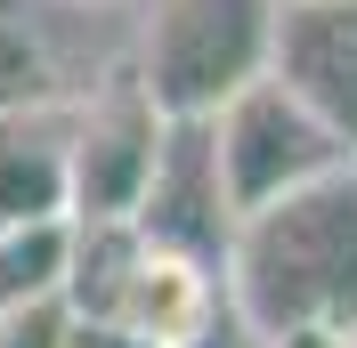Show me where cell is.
<instances>
[{"label":"cell","mask_w":357,"mask_h":348,"mask_svg":"<svg viewBox=\"0 0 357 348\" xmlns=\"http://www.w3.org/2000/svg\"><path fill=\"white\" fill-rule=\"evenodd\" d=\"M220 283L260 348L284 332H357V162L236 211Z\"/></svg>","instance_id":"obj_1"},{"label":"cell","mask_w":357,"mask_h":348,"mask_svg":"<svg viewBox=\"0 0 357 348\" xmlns=\"http://www.w3.org/2000/svg\"><path fill=\"white\" fill-rule=\"evenodd\" d=\"M66 300L73 316H98V324H122L146 348H178L195 332L227 324V283L211 260L155 243L138 219H98V227H73V267H66Z\"/></svg>","instance_id":"obj_2"},{"label":"cell","mask_w":357,"mask_h":348,"mask_svg":"<svg viewBox=\"0 0 357 348\" xmlns=\"http://www.w3.org/2000/svg\"><path fill=\"white\" fill-rule=\"evenodd\" d=\"M276 0H146L130 65L162 113H211L268 65Z\"/></svg>","instance_id":"obj_3"},{"label":"cell","mask_w":357,"mask_h":348,"mask_svg":"<svg viewBox=\"0 0 357 348\" xmlns=\"http://www.w3.org/2000/svg\"><path fill=\"white\" fill-rule=\"evenodd\" d=\"M203 122H211V154H220V178H227V203H236V211H252V203H268V195H292V187H309V178L357 162L349 138L268 65L252 73L244 89H227Z\"/></svg>","instance_id":"obj_4"},{"label":"cell","mask_w":357,"mask_h":348,"mask_svg":"<svg viewBox=\"0 0 357 348\" xmlns=\"http://www.w3.org/2000/svg\"><path fill=\"white\" fill-rule=\"evenodd\" d=\"M114 0H0V113L82 106L106 73L130 65Z\"/></svg>","instance_id":"obj_5"},{"label":"cell","mask_w":357,"mask_h":348,"mask_svg":"<svg viewBox=\"0 0 357 348\" xmlns=\"http://www.w3.org/2000/svg\"><path fill=\"white\" fill-rule=\"evenodd\" d=\"M162 130H171V113L146 97L138 65L106 73L66 113V219L73 227L138 211L146 178H155V154H162Z\"/></svg>","instance_id":"obj_6"},{"label":"cell","mask_w":357,"mask_h":348,"mask_svg":"<svg viewBox=\"0 0 357 348\" xmlns=\"http://www.w3.org/2000/svg\"><path fill=\"white\" fill-rule=\"evenodd\" d=\"M138 227L155 243H178L195 260L220 267L227 260V235H236V203H227V178H220V154H211V122L203 113H171L155 154V178L138 195Z\"/></svg>","instance_id":"obj_7"},{"label":"cell","mask_w":357,"mask_h":348,"mask_svg":"<svg viewBox=\"0 0 357 348\" xmlns=\"http://www.w3.org/2000/svg\"><path fill=\"white\" fill-rule=\"evenodd\" d=\"M268 73H284L357 146V0H276Z\"/></svg>","instance_id":"obj_8"},{"label":"cell","mask_w":357,"mask_h":348,"mask_svg":"<svg viewBox=\"0 0 357 348\" xmlns=\"http://www.w3.org/2000/svg\"><path fill=\"white\" fill-rule=\"evenodd\" d=\"M66 113H0V227L66 211Z\"/></svg>","instance_id":"obj_9"},{"label":"cell","mask_w":357,"mask_h":348,"mask_svg":"<svg viewBox=\"0 0 357 348\" xmlns=\"http://www.w3.org/2000/svg\"><path fill=\"white\" fill-rule=\"evenodd\" d=\"M66 267H73V219L66 211L0 227V308L8 300H41V292H66Z\"/></svg>","instance_id":"obj_10"},{"label":"cell","mask_w":357,"mask_h":348,"mask_svg":"<svg viewBox=\"0 0 357 348\" xmlns=\"http://www.w3.org/2000/svg\"><path fill=\"white\" fill-rule=\"evenodd\" d=\"M73 332V300L41 292V300H8L0 308V348H66Z\"/></svg>","instance_id":"obj_11"},{"label":"cell","mask_w":357,"mask_h":348,"mask_svg":"<svg viewBox=\"0 0 357 348\" xmlns=\"http://www.w3.org/2000/svg\"><path fill=\"white\" fill-rule=\"evenodd\" d=\"M66 348H146V340H130V332H122V324H98V316H73Z\"/></svg>","instance_id":"obj_12"},{"label":"cell","mask_w":357,"mask_h":348,"mask_svg":"<svg viewBox=\"0 0 357 348\" xmlns=\"http://www.w3.org/2000/svg\"><path fill=\"white\" fill-rule=\"evenodd\" d=\"M178 348H244V324L227 316V324H211V332H195V340H178Z\"/></svg>","instance_id":"obj_13"}]
</instances>
